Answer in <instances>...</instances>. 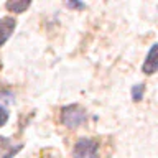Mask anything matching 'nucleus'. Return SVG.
<instances>
[{"label": "nucleus", "mask_w": 158, "mask_h": 158, "mask_svg": "<svg viewBox=\"0 0 158 158\" xmlns=\"http://www.w3.org/2000/svg\"><path fill=\"white\" fill-rule=\"evenodd\" d=\"M86 110L77 106V104H71L61 109V123L66 125L68 128H77L86 122Z\"/></svg>", "instance_id": "obj_1"}, {"label": "nucleus", "mask_w": 158, "mask_h": 158, "mask_svg": "<svg viewBox=\"0 0 158 158\" xmlns=\"http://www.w3.org/2000/svg\"><path fill=\"white\" fill-rule=\"evenodd\" d=\"M73 158H99V145L92 138H79L73 148Z\"/></svg>", "instance_id": "obj_2"}, {"label": "nucleus", "mask_w": 158, "mask_h": 158, "mask_svg": "<svg viewBox=\"0 0 158 158\" xmlns=\"http://www.w3.org/2000/svg\"><path fill=\"white\" fill-rule=\"evenodd\" d=\"M17 27V20L13 17H3L0 18V46H3L7 43V40L12 36Z\"/></svg>", "instance_id": "obj_3"}, {"label": "nucleus", "mask_w": 158, "mask_h": 158, "mask_svg": "<svg viewBox=\"0 0 158 158\" xmlns=\"http://www.w3.org/2000/svg\"><path fill=\"white\" fill-rule=\"evenodd\" d=\"M156 49H158V44H156V43H153V44H152V48H150V51H148V54H147V58H145V61H143L142 71L145 73V74H148V76L155 74V73H156V69H158Z\"/></svg>", "instance_id": "obj_4"}, {"label": "nucleus", "mask_w": 158, "mask_h": 158, "mask_svg": "<svg viewBox=\"0 0 158 158\" xmlns=\"http://www.w3.org/2000/svg\"><path fill=\"white\" fill-rule=\"evenodd\" d=\"M22 150V145H15L10 138H5L0 135V158H12L17 155V152Z\"/></svg>", "instance_id": "obj_5"}, {"label": "nucleus", "mask_w": 158, "mask_h": 158, "mask_svg": "<svg viewBox=\"0 0 158 158\" xmlns=\"http://www.w3.org/2000/svg\"><path fill=\"white\" fill-rule=\"evenodd\" d=\"M30 5H31L30 0H13V2H7L5 7H7V10H10V12H13V13H23Z\"/></svg>", "instance_id": "obj_6"}, {"label": "nucleus", "mask_w": 158, "mask_h": 158, "mask_svg": "<svg viewBox=\"0 0 158 158\" xmlns=\"http://www.w3.org/2000/svg\"><path fill=\"white\" fill-rule=\"evenodd\" d=\"M143 92H145V84H137L132 87V99L135 102H140L143 99Z\"/></svg>", "instance_id": "obj_7"}, {"label": "nucleus", "mask_w": 158, "mask_h": 158, "mask_svg": "<svg viewBox=\"0 0 158 158\" xmlns=\"http://www.w3.org/2000/svg\"><path fill=\"white\" fill-rule=\"evenodd\" d=\"M8 117H10V114H8V109L5 107L2 102H0V127H3L5 123H7Z\"/></svg>", "instance_id": "obj_8"}, {"label": "nucleus", "mask_w": 158, "mask_h": 158, "mask_svg": "<svg viewBox=\"0 0 158 158\" xmlns=\"http://www.w3.org/2000/svg\"><path fill=\"white\" fill-rule=\"evenodd\" d=\"M66 7L69 8H77V10H82L86 5H84L82 2H66Z\"/></svg>", "instance_id": "obj_9"}]
</instances>
